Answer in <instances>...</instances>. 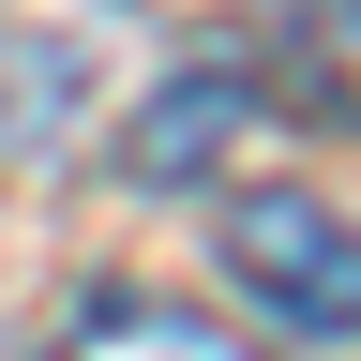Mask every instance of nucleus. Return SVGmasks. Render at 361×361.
Listing matches in <instances>:
<instances>
[{
	"label": "nucleus",
	"instance_id": "f257e3e1",
	"mask_svg": "<svg viewBox=\"0 0 361 361\" xmlns=\"http://www.w3.org/2000/svg\"><path fill=\"white\" fill-rule=\"evenodd\" d=\"M226 286L301 346H361V226L316 180H241L226 196Z\"/></svg>",
	"mask_w": 361,
	"mask_h": 361
},
{
	"label": "nucleus",
	"instance_id": "f03ea898",
	"mask_svg": "<svg viewBox=\"0 0 361 361\" xmlns=\"http://www.w3.org/2000/svg\"><path fill=\"white\" fill-rule=\"evenodd\" d=\"M241 121H256V75H241V61H196V75H166L151 106H135L121 166L180 196V180H211V166H226V135H241Z\"/></svg>",
	"mask_w": 361,
	"mask_h": 361
},
{
	"label": "nucleus",
	"instance_id": "7ed1b4c3",
	"mask_svg": "<svg viewBox=\"0 0 361 361\" xmlns=\"http://www.w3.org/2000/svg\"><path fill=\"white\" fill-rule=\"evenodd\" d=\"M45 361H256L226 316H196V301H166V286H90L75 316H61V346Z\"/></svg>",
	"mask_w": 361,
	"mask_h": 361
},
{
	"label": "nucleus",
	"instance_id": "20e7f679",
	"mask_svg": "<svg viewBox=\"0 0 361 361\" xmlns=\"http://www.w3.org/2000/svg\"><path fill=\"white\" fill-rule=\"evenodd\" d=\"M271 16H286L301 106H316V121H361V0H271Z\"/></svg>",
	"mask_w": 361,
	"mask_h": 361
}]
</instances>
